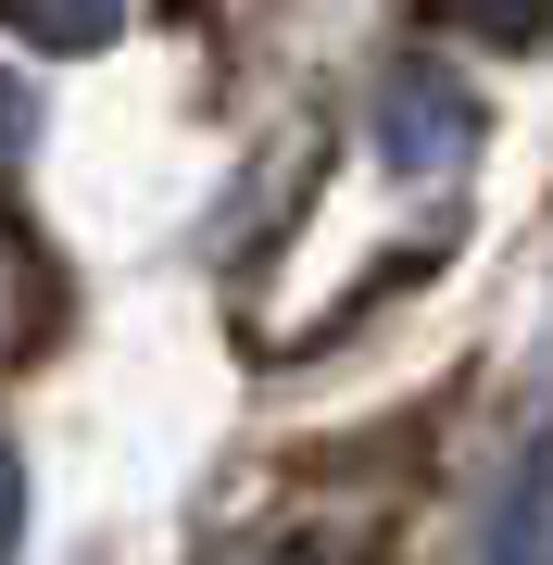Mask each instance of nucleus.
Returning a JSON list of instances; mask_svg holds the SVG:
<instances>
[{
  "mask_svg": "<svg viewBox=\"0 0 553 565\" xmlns=\"http://www.w3.org/2000/svg\"><path fill=\"white\" fill-rule=\"evenodd\" d=\"M13 13H25V39H51V51H102L126 0H13Z\"/></svg>",
  "mask_w": 553,
  "mask_h": 565,
  "instance_id": "nucleus-2",
  "label": "nucleus"
},
{
  "mask_svg": "<svg viewBox=\"0 0 553 565\" xmlns=\"http://www.w3.org/2000/svg\"><path fill=\"white\" fill-rule=\"evenodd\" d=\"M478 13V39H503V51H529L541 25H553V0H466Z\"/></svg>",
  "mask_w": 553,
  "mask_h": 565,
  "instance_id": "nucleus-3",
  "label": "nucleus"
},
{
  "mask_svg": "<svg viewBox=\"0 0 553 565\" xmlns=\"http://www.w3.org/2000/svg\"><path fill=\"white\" fill-rule=\"evenodd\" d=\"M478 139V114H466V88L440 76V63H403L390 76V102H377V151L403 163V177H453Z\"/></svg>",
  "mask_w": 553,
  "mask_h": 565,
  "instance_id": "nucleus-1",
  "label": "nucleus"
},
{
  "mask_svg": "<svg viewBox=\"0 0 553 565\" xmlns=\"http://www.w3.org/2000/svg\"><path fill=\"white\" fill-rule=\"evenodd\" d=\"M25 139H39V102H25V76H0V163H13Z\"/></svg>",
  "mask_w": 553,
  "mask_h": 565,
  "instance_id": "nucleus-4",
  "label": "nucleus"
}]
</instances>
